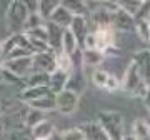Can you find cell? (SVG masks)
<instances>
[{
  "label": "cell",
  "mask_w": 150,
  "mask_h": 140,
  "mask_svg": "<svg viewBox=\"0 0 150 140\" xmlns=\"http://www.w3.org/2000/svg\"><path fill=\"white\" fill-rule=\"evenodd\" d=\"M28 15L30 13H28L25 2H18V0L10 2L8 8H7V27H8V30L13 33H18V30L25 27Z\"/></svg>",
  "instance_id": "6da1fadb"
},
{
  "label": "cell",
  "mask_w": 150,
  "mask_h": 140,
  "mask_svg": "<svg viewBox=\"0 0 150 140\" xmlns=\"http://www.w3.org/2000/svg\"><path fill=\"white\" fill-rule=\"evenodd\" d=\"M100 127L110 140H122L123 117L117 112H100Z\"/></svg>",
  "instance_id": "7a4b0ae2"
},
{
  "label": "cell",
  "mask_w": 150,
  "mask_h": 140,
  "mask_svg": "<svg viewBox=\"0 0 150 140\" xmlns=\"http://www.w3.org/2000/svg\"><path fill=\"white\" fill-rule=\"evenodd\" d=\"M123 88L129 93H132V95H140V97H144L147 93V90H149L147 85H145V82L142 80V75H140V72L135 64H130L129 69L125 70Z\"/></svg>",
  "instance_id": "3957f363"
},
{
  "label": "cell",
  "mask_w": 150,
  "mask_h": 140,
  "mask_svg": "<svg viewBox=\"0 0 150 140\" xmlns=\"http://www.w3.org/2000/svg\"><path fill=\"white\" fill-rule=\"evenodd\" d=\"M33 57V55H32ZM32 57H25V59H15V60H4L2 67L5 70H8L10 74H13L15 77L25 80L30 74L33 72V62Z\"/></svg>",
  "instance_id": "277c9868"
},
{
  "label": "cell",
  "mask_w": 150,
  "mask_h": 140,
  "mask_svg": "<svg viewBox=\"0 0 150 140\" xmlns=\"http://www.w3.org/2000/svg\"><path fill=\"white\" fill-rule=\"evenodd\" d=\"M79 105V95L70 90H62L60 93L55 95V108L59 112L69 115V113L75 112V108Z\"/></svg>",
  "instance_id": "5b68a950"
},
{
  "label": "cell",
  "mask_w": 150,
  "mask_h": 140,
  "mask_svg": "<svg viewBox=\"0 0 150 140\" xmlns=\"http://www.w3.org/2000/svg\"><path fill=\"white\" fill-rule=\"evenodd\" d=\"M33 62V70L35 72H43V74H54L57 70V64H55V55L54 52H43V54H33L32 57Z\"/></svg>",
  "instance_id": "8992f818"
},
{
  "label": "cell",
  "mask_w": 150,
  "mask_h": 140,
  "mask_svg": "<svg viewBox=\"0 0 150 140\" xmlns=\"http://www.w3.org/2000/svg\"><path fill=\"white\" fill-rule=\"evenodd\" d=\"M93 37H95V50L100 54H105L112 47L113 40H115V33L110 27H100L97 28Z\"/></svg>",
  "instance_id": "52a82bcc"
},
{
  "label": "cell",
  "mask_w": 150,
  "mask_h": 140,
  "mask_svg": "<svg viewBox=\"0 0 150 140\" xmlns=\"http://www.w3.org/2000/svg\"><path fill=\"white\" fill-rule=\"evenodd\" d=\"M72 20H74V13H72L69 8H65L62 4L55 8L54 13H52L50 18H48V22H52V23H55V25H59V27H62V28L70 27Z\"/></svg>",
  "instance_id": "ba28073f"
},
{
  "label": "cell",
  "mask_w": 150,
  "mask_h": 140,
  "mask_svg": "<svg viewBox=\"0 0 150 140\" xmlns=\"http://www.w3.org/2000/svg\"><path fill=\"white\" fill-rule=\"evenodd\" d=\"M45 28H47L48 47H50V50L62 49V37H64L65 30H62V27L55 25V23H52V22H47V23H45Z\"/></svg>",
  "instance_id": "9c48e42d"
},
{
  "label": "cell",
  "mask_w": 150,
  "mask_h": 140,
  "mask_svg": "<svg viewBox=\"0 0 150 140\" xmlns=\"http://www.w3.org/2000/svg\"><path fill=\"white\" fill-rule=\"evenodd\" d=\"M69 30L74 33V37H75V40H77V43L83 47L85 37L88 35V33H87V25H85L83 17H82V15H74V20H72V23H70Z\"/></svg>",
  "instance_id": "30bf717a"
},
{
  "label": "cell",
  "mask_w": 150,
  "mask_h": 140,
  "mask_svg": "<svg viewBox=\"0 0 150 140\" xmlns=\"http://www.w3.org/2000/svg\"><path fill=\"white\" fill-rule=\"evenodd\" d=\"M80 130L85 135V140H110L97 122H87V124L80 125Z\"/></svg>",
  "instance_id": "8fae6325"
},
{
  "label": "cell",
  "mask_w": 150,
  "mask_h": 140,
  "mask_svg": "<svg viewBox=\"0 0 150 140\" xmlns=\"http://www.w3.org/2000/svg\"><path fill=\"white\" fill-rule=\"evenodd\" d=\"M110 23H113L120 30H130V28H134V18H132V15H129L122 8H118L117 12L110 13Z\"/></svg>",
  "instance_id": "7c38bea8"
},
{
  "label": "cell",
  "mask_w": 150,
  "mask_h": 140,
  "mask_svg": "<svg viewBox=\"0 0 150 140\" xmlns=\"http://www.w3.org/2000/svg\"><path fill=\"white\" fill-rule=\"evenodd\" d=\"M83 88H85V77H83L82 69L77 67V69L74 70V74L69 75V78H67L65 90H70V92H74V93L79 95V92H82Z\"/></svg>",
  "instance_id": "4fadbf2b"
},
{
  "label": "cell",
  "mask_w": 150,
  "mask_h": 140,
  "mask_svg": "<svg viewBox=\"0 0 150 140\" xmlns=\"http://www.w3.org/2000/svg\"><path fill=\"white\" fill-rule=\"evenodd\" d=\"M48 93H52L48 87H27V88H23V90L20 92L18 98L23 100V102L30 103V102H33V100H37V98H42V97H45V95H48Z\"/></svg>",
  "instance_id": "5bb4252c"
},
{
  "label": "cell",
  "mask_w": 150,
  "mask_h": 140,
  "mask_svg": "<svg viewBox=\"0 0 150 140\" xmlns=\"http://www.w3.org/2000/svg\"><path fill=\"white\" fill-rule=\"evenodd\" d=\"M30 135H32V140H48L54 135V125L48 120H42L33 129H30Z\"/></svg>",
  "instance_id": "9a60e30c"
},
{
  "label": "cell",
  "mask_w": 150,
  "mask_h": 140,
  "mask_svg": "<svg viewBox=\"0 0 150 140\" xmlns=\"http://www.w3.org/2000/svg\"><path fill=\"white\" fill-rule=\"evenodd\" d=\"M67 78H69V74H64L60 70H55L54 74H50V82H48V88L50 92L57 95L62 90H65V85H67Z\"/></svg>",
  "instance_id": "2e32d148"
},
{
  "label": "cell",
  "mask_w": 150,
  "mask_h": 140,
  "mask_svg": "<svg viewBox=\"0 0 150 140\" xmlns=\"http://www.w3.org/2000/svg\"><path fill=\"white\" fill-rule=\"evenodd\" d=\"M28 107L33 108V110H38V112H47V110H54L55 108V95L54 93H48L42 98H37L33 102L28 103Z\"/></svg>",
  "instance_id": "e0dca14e"
},
{
  "label": "cell",
  "mask_w": 150,
  "mask_h": 140,
  "mask_svg": "<svg viewBox=\"0 0 150 140\" xmlns=\"http://www.w3.org/2000/svg\"><path fill=\"white\" fill-rule=\"evenodd\" d=\"M23 82L27 83V87H48L50 75L43 72H35V74H30Z\"/></svg>",
  "instance_id": "ac0fdd59"
},
{
  "label": "cell",
  "mask_w": 150,
  "mask_h": 140,
  "mask_svg": "<svg viewBox=\"0 0 150 140\" xmlns=\"http://www.w3.org/2000/svg\"><path fill=\"white\" fill-rule=\"evenodd\" d=\"M77 47H79V43L75 40L74 33L70 32L69 28L64 32V37H62V52L67 55H72L77 52Z\"/></svg>",
  "instance_id": "d6986e66"
},
{
  "label": "cell",
  "mask_w": 150,
  "mask_h": 140,
  "mask_svg": "<svg viewBox=\"0 0 150 140\" xmlns=\"http://www.w3.org/2000/svg\"><path fill=\"white\" fill-rule=\"evenodd\" d=\"M134 139L135 140H150V127L147 122L139 119L134 124Z\"/></svg>",
  "instance_id": "ffe728a7"
},
{
  "label": "cell",
  "mask_w": 150,
  "mask_h": 140,
  "mask_svg": "<svg viewBox=\"0 0 150 140\" xmlns=\"http://www.w3.org/2000/svg\"><path fill=\"white\" fill-rule=\"evenodd\" d=\"M103 60V54L97 50H82V62L87 65H100Z\"/></svg>",
  "instance_id": "44dd1931"
},
{
  "label": "cell",
  "mask_w": 150,
  "mask_h": 140,
  "mask_svg": "<svg viewBox=\"0 0 150 140\" xmlns=\"http://www.w3.org/2000/svg\"><path fill=\"white\" fill-rule=\"evenodd\" d=\"M55 64H57V70L64 72V74H69L70 70H72V67H74L70 55L64 54V52H59V54L55 55Z\"/></svg>",
  "instance_id": "7402d4cb"
},
{
  "label": "cell",
  "mask_w": 150,
  "mask_h": 140,
  "mask_svg": "<svg viewBox=\"0 0 150 140\" xmlns=\"http://www.w3.org/2000/svg\"><path fill=\"white\" fill-rule=\"evenodd\" d=\"M43 112H38V110H33V108H30L27 113H25V120H23V124L27 125L28 129H33L37 124H40L43 120L42 117Z\"/></svg>",
  "instance_id": "603a6c76"
},
{
  "label": "cell",
  "mask_w": 150,
  "mask_h": 140,
  "mask_svg": "<svg viewBox=\"0 0 150 140\" xmlns=\"http://www.w3.org/2000/svg\"><path fill=\"white\" fill-rule=\"evenodd\" d=\"M59 5L60 2H38V13L42 18H50V15Z\"/></svg>",
  "instance_id": "cb8c5ba5"
},
{
  "label": "cell",
  "mask_w": 150,
  "mask_h": 140,
  "mask_svg": "<svg viewBox=\"0 0 150 140\" xmlns=\"http://www.w3.org/2000/svg\"><path fill=\"white\" fill-rule=\"evenodd\" d=\"M118 7H122V10H125L129 15H137L142 2H118Z\"/></svg>",
  "instance_id": "d4e9b609"
},
{
  "label": "cell",
  "mask_w": 150,
  "mask_h": 140,
  "mask_svg": "<svg viewBox=\"0 0 150 140\" xmlns=\"http://www.w3.org/2000/svg\"><path fill=\"white\" fill-rule=\"evenodd\" d=\"M62 140H85V135L80 129H72V130H67L65 134H62L60 137Z\"/></svg>",
  "instance_id": "484cf974"
},
{
  "label": "cell",
  "mask_w": 150,
  "mask_h": 140,
  "mask_svg": "<svg viewBox=\"0 0 150 140\" xmlns=\"http://www.w3.org/2000/svg\"><path fill=\"white\" fill-rule=\"evenodd\" d=\"M107 78H108V74L105 72V70H95V72H93V83H95L97 87L103 88Z\"/></svg>",
  "instance_id": "4316f807"
},
{
  "label": "cell",
  "mask_w": 150,
  "mask_h": 140,
  "mask_svg": "<svg viewBox=\"0 0 150 140\" xmlns=\"http://www.w3.org/2000/svg\"><path fill=\"white\" fill-rule=\"evenodd\" d=\"M118 87H120V82H118V78L108 74V78H107V82H105L103 88H105L107 92H115V90H118Z\"/></svg>",
  "instance_id": "83f0119b"
},
{
  "label": "cell",
  "mask_w": 150,
  "mask_h": 140,
  "mask_svg": "<svg viewBox=\"0 0 150 140\" xmlns=\"http://www.w3.org/2000/svg\"><path fill=\"white\" fill-rule=\"evenodd\" d=\"M4 135H5V125H4V117L0 115V140L4 139Z\"/></svg>",
  "instance_id": "f1b7e54d"
},
{
  "label": "cell",
  "mask_w": 150,
  "mask_h": 140,
  "mask_svg": "<svg viewBox=\"0 0 150 140\" xmlns=\"http://www.w3.org/2000/svg\"><path fill=\"white\" fill-rule=\"evenodd\" d=\"M4 57V43H0V59Z\"/></svg>",
  "instance_id": "f546056e"
},
{
  "label": "cell",
  "mask_w": 150,
  "mask_h": 140,
  "mask_svg": "<svg viewBox=\"0 0 150 140\" xmlns=\"http://www.w3.org/2000/svg\"><path fill=\"white\" fill-rule=\"evenodd\" d=\"M122 140H135V139H134V135H127V137H123Z\"/></svg>",
  "instance_id": "4dcf8cb0"
}]
</instances>
